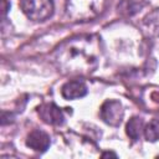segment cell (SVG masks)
<instances>
[{"instance_id": "obj_8", "label": "cell", "mask_w": 159, "mask_h": 159, "mask_svg": "<svg viewBox=\"0 0 159 159\" xmlns=\"http://www.w3.org/2000/svg\"><path fill=\"white\" fill-rule=\"evenodd\" d=\"M125 133L132 140H138L144 133V120L140 117H132L125 125Z\"/></svg>"}, {"instance_id": "obj_6", "label": "cell", "mask_w": 159, "mask_h": 159, "mask_svg": "<svg viewBox=\"0 0 159 159\" xmlns=\"http://www.w3.org/2000/svg\"><path fill=\"white\" fill-rule=\"evenodd\" d=\"M50 144V135L41 129H34L26 138V145L35 152H46Z\"/></svg>"}, {"instance_id": "obj_11", "label": "cell", "mask_w": 159, "mask_h": 159, "mask_svg": "<svg viewBox=\"0 0 159 159\" xmlns=\"http://www.w3.org/2000/svg\"><path fill=\"white\" fill-rule=\"evenodd\" d=\"M1 5H2V17H5V15L7 12V7H10V4H7L6 0H2L1 1Z\"/></svg>"}, {"instance_id": "obj_3", "label": "cell", "mask_w": 159, "mask_h": 159, "mask_svg": "<svg viewBox=\"0 0 159 159\" xmlns=\"http://www.w3.org/2000/svg\"><path fill=\"white\" fill-rule=\"evenodd\" d=\"M20 7L32 21H45L52 16L55 10L53 0H21Z\"/></svg>"}, {"instance_id": "obj_9", "label": "cell", "mask_w": 159, "mask_h": 159, "mask_svg": "<svg viewBox=\"0 0 159 159\" xmlns=\"http://www.w3.org/2000/svg\"><path fill=\"white\" fill-rule=\"evenodd\" d=\"M143 6H144V2L142 0H122L118 4L117 9H118V12L123 16H133L134 14L140 11Z\"/></svg>"}, {"instance_id": "obj_10", "label": "cell", "mask_w": 159, "mask_h": 159, "mask_svg": "<svg viewBox=\"0 0 159 159\" xmlns=\"http://www.w3.org/2000/svg\"><path fill=\"white\" fill-rule=\"evenodd\" d=\"M144 137L148 142H157L159 140V118L152 119L144 127Z\"/></svg>"}, {"instance_id": "obj_7", "label": "cell", "mask_w": 159, "mask_h": 159, "mask_svg": "<svg viewBox=\"0 0 159 159\" xmlns=\"http://www.w3.org/2000/svg\"><path fill=\"white\" fill-rule=\"evenodd\" d=\"M87 86L82 80H71L61 88V94L66 99H77L87 94Z\"/></svg>"}, {"instance_id": "obj_1", "label": "cell", "mask_w": 159, "mask_h": 159, "mask_svg": "<svg viewBox=\"0 0 159 159\" xmlns=\"http://www.w3.org/2000/svg\"><path fill=\"white\" fill-rule=\"evenodd\" d=\"M101 41L94 35H77L60 43L52 58L66 75H89L99 65Z\"/></svg>"}, {"instance_id": "obj_2", "label": "cell", "mask_w": 159, "mask_h": 159, "mask_svg": "<svg viewBox=\"0 0 159 159\" xmlns=\"http://www.w3.org/2000/svg\"><path fill=\"white\" fill-rule=\"evenodd\" d=\"M106 0H67L66 12L73 21H88L98 16Z\"/></svg>"}, {"instance_id": "obj_5", "label": "cell", "mask_w": 159, "mask_h": 159, "mask_svg": "<svg viewBox=\"0 0 159 159\" xmlns=\"http://www.w3.org/2000/svg\"><path fill=\"white\" fill-rule=\"evenodd\" d=\"M40 118L51 125H62L65 123V114L61 108L53 103H43L37 108Z\"/></svg>"}, {"instance_id": "obj_4", "label": "cell", "mask_w": 159, "mask_h": 159, "mask_svg": "<svg viewBox=\"0 0 159 159\" xmlns=\"http://www.w3.org/2000/svg\"><path fill=\"white\" fill-rule=\"evenodd\" d=\"M99 116L104 123H107L112 127H117L122 123V119L124 116L123 106L117 99H108L102 104Z\"/></svg>"}, {"instance_id": "obj_12", "label": "cell", "mask_w": 159, "mask_h": 159, "mask_svg": "<svg viewBox=\"0 0 159 159\" xmlns=\"http://www.w3.org/2000/svg\"><path fill=\"white\" fill-rule=\"evenodd\" d=\"M108 155H112V157H116V154H114V153H104V154H103V157H108Z\"/></svg>"}]
</instances>
